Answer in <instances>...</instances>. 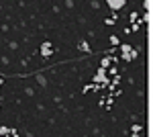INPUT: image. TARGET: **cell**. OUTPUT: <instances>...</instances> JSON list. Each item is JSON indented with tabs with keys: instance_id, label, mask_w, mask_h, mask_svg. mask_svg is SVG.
Listing matches in <instances>:
<instances>
[{
	"instance_id": "1",
	"label": "cell",
	"mask_w": 153,
	"mask_h": 137,
	"mask_svg": "<svg viewBox=\"0 0 153 137\" xmlns=\"http://www.w3.org/2000/svg\"><path fill=\"white\" fill-rule=\"evenodd\" d=\"M92 82H94L96 86H100V84H108V76H106V70L98 68V72H96L94 76H92Z\"/></svg>"
},
{
	"instance_id": "2",
	"label": "cell",
	"mask_w": 153,
	"mask_h": 137,
	"mask_svg": "<svg viewBox=\"0 0 153 137\" xmlns=\"http://www.w3.org/2000/svg\"><path fill=\"white\" fill-rule=\"evenodd\" d=\"M106 4H108V8H110L112 12H117V10H120V8H123L127 2H125V0H108Z\"/></svg>"
},
{
	"instance_id": "3",
	"label": "cell",
	"mask_w": 153,
	"mask_h": 137,
	"mask_svg": "<svg viewBox=\"0 0 153 137\" xmlns=\"http://www.w3.org/2000/svg\"><path fill=\"white\" fill-rule=\"evenodd\" d=\"M41 55H43V57H51V55H53L51 41H43V45H41Z\"/></svg>"
},
{
	"instance_id": "4",
	"label": "cell",
	"mask_w": 153,
	"mask_h": 137,
	"mask_svg": "<svg viewBox=\"0 0 153 137\" xmlns=\"http://www.w3.org/2000/svg\"><path fill=\"white\" fill-rule=\"evenodd\" d=\"M110 64H112V59H110V57H102V59H100V68H102V70H106Z\"/></svg>"
},
{
	"instance_id": "5",
	"label": "cell",
	"mask_w": 153,
	"mask_h": 137,
	"mask_svg": "<svg viewBox=\"0 0 153 137\" xmlns=\"http://www.w3.org/2000/svg\"><path fill=\"white\" fill-rule=\"evenodd\" d=\"M131 49H133V47H131L129 43H125V45H120V51H123V57H125V55H129V53H131Z\"/></svg>"
},
{
	"instance_id": "6",
	"label": "cell",
	"mask_w": 153,
	"mask_h": 137,
	"mask_svg": "<svg viewBox=\"0 0 153 137\" xmlns=\"http://www.w3.org/2000/svg\"><path fill=\"white\" fill-rule=\"evenodd\" d=\"M131 131H133V133H137V135H139V133H141V131H143V125H141V123H135V125L131 127Z\"/></svg>"
},
{
	"instance_id": "7",
	"label": "cell",
	"mask_w": 153,
	"mask_h": 137,
	"mask_svg": "<svg viewBox=\"0 0 153 137\" xmlns=\"http://www.w3.org/2000/svg\"><path fill=\"white\" fill-rule=\"evenodd\" d=\"M0 137H10V129L8 127H0Z\"/></svg>"
},
{
	"instance_id": "8",
	"label": "cell",
	"mask_w": 153,
	"mask_h": 137,
	"mask_svg": "<svg viewBox=\"0 0 153 137\" xmlns=\"http://www.w3.org/2000/svg\"><path fill=\"white\" fill-rule=\"evenodd\" d=\"M78 47H80V49H82V51H88V53H90V51H92V47L88 45V43H86V41H82V43H80V45H78Z\"/></svg>"
},
{
	"instance_id": "9",
	"label": "cell",
	"mask_w": 153,
	"mask_h": 137,
	"mask_svg": "<svg viewBox=\"0 0 153 137\" xmlns=\"http://www.w3.org/2000/svg\"><path fill=\"white\" fill-rule=\"evenodd\" d=\"M37 82H39L41 86H47V78H45V76H41V74L37 76Z\"/></svg>"
},
{
	"instance_id": "10",
	"label": "cell",
	"mask_w": 153,
	"mask_h": 137,
	"mask_svg": "<svg viewBox=\"0 0 153 137\" xmlns=\"http://www.w3.org/2000/svg\"><path fill=\"white\" fill-rule=\"evenodd\" d=\"M108 41H110V45H118V43H120L117 35H110V39H108Z\"/></svg>"
},
{
	"instance_id": "11",
	"label": "cell",
	"mask_w": 153,
	"mask_h": 137,
	"mask_svg": "<svg viewBox=\"0 0 153 137\" xmlns=\"http://www.w3.org/2000/svg\"><path fill=\"white\" fill-rule=\"evenodd\" d=\"M10 135L12 137H19V131H16V129H10Z\"/></svg>"
},
{
	"instance_id": "12",
	"label": "cell",
	"mask_w": 153,
	"mask_h": 137,
	"mask_svg": "<svg viewBox=\"0 0 153 137\" xmlns=\"http://www.w3.org/2000/svg\"><path fill=\"white\" fill-rule=\"evenodd\" d=\"M133 137H141V135H137V133H133Z\"/></svg>"
},
{
	"instance_id": "13",
	"label": "cell",
	"mask_w": 153,
	"mask_h": 137,
	"mask_svg": "<svg viewBox=\"0 0 153 137\" xmlns=\"http://www.w3.org/2000/svg\"><path fill=\"white\" fill-rule=\"evenodd\" d=\"M0 88H2V78H0Z\"/></svg>"
}]
</instances>
